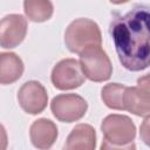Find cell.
I'll list each match as a JSON object with an SVG mask.
<instances>
[{
  "mask_svg": "<svg viewBox=\"0 0 150 150\" xmlns=\"http://www.w3.org/2000/svg\"><path fill=\"white\" fill-rule=\"evenodd\" d=\"M109 32L125 69L141 71L150 66V6L136 4L127 13L116 14Z\"/></svg>",
  "mask_w": 150,
  "mask_h": 150,
  "instance_id": "6da1fadb",
  "label": "cell"
},
{
  "mask_svg": "<svg viewBox=\"0 0 150 150\" xmlns=\"http://www.w3.org/2000/svg\"><path fill=\"white\" fill-rule=\"evenodd\" d=\"M64 43L69 52L80 55L90 47H101V29L98 25L90 19H75L66 28Z\"/></svg>",
  "mask_w": 150,
  "mask_h": 150,
  "instance_id": "7a4b0ae2",
  "label": "cell"
},
{
  "mask_svg": "<svg viewBox=\"0 0 150 150\" xmlns=\"http://www.w3.org/2000/svg\"><path fill=\"white\" fill-rule=\"evenodd\" d=\"M80 64L84 76L93 82L107 81L112 74L110 59L101 47H90L82 52Z\"/></svg>",
  "mask_w": 150,
  "mask_h": 150,
  "instance_id": "3957f363",
  "label": "cell"
},
{
  "mask_svg": "<svg viewBox=\"0 0 150 150\" xmlns=\"http://www.w3.org/2000/svg\"><path fill=\"white\" fill-rule=\"evenodd\" d=\"M104 139L116 145H127L135 139L136 125L129 116L111 114L101 123Z\"/></svg>",
  "mask_w": 150,
  "mask_h": 150,
  "instance_id": "277c9868",
  "label": "cell"
},
{
  "mask_svg": "<svg viewBox=\"0 0 150 150\" xmlns=\"http://www.w3.org/2000/svg\"><path fill=\"white\" fill-rule=\"evenodd\" d=\"M88 109L87 101L77 94H60L50 102V110L56 120L71 123L81 120Z\"/></svg>",
  "mask_w": 150,
  "mask_h": 150,
  "instance_id": "5b68a950",
  "label": "cell"
},
{
  "mask_svg": "<svg viewBox=\"0 0 150 150\" xmlns=\"http://www.w3.org/2000/svg\"><path fill=\"white\" fill-rule=\"evenodd\" d=\"M53 86L59 90H70L83 84L86 76L80 61L75 59H63L57 62L50 75Z\"/></svg>",
  "mask_w": 150,
  "mask_h": 150,
  "instance_id": "8992f818",
  "label": "cell"
},
{
  "mask_svg": "<svg viewBox=\"0 0 150 150\" xmlns=\"http://www.w3.org/2000/svg\"><path fill=\"white\" fill-rule=\"evenodd\" d=\"M18 101L23 111L30 115L41 114L48 103L46 88L39 81L25 82L18 91Z\"/></svg>",
  "mask_w": 150,
  "mask_h": 150,
  "instance_id": "52a82bcc",
  "label": "cell"
},
{
  "mask_svg": "<svg viewBox=\"0 0 150 150\" xmlns=\"http://www.w3.org/2000/svg\"><path fill=\"white\" fill-rule=\"evenodd\" d=\"M27 34V20L21 14H8L1 19L0 45L4 49L19 46Z\"/></svg>",
  "mask_w": 150,
  "mask_h": 150,
  "instance_id": "ba28073f",
  "label": "cell"
},
{
  "mask_svg": "<svg viewBox=\"0 0 150 150\" xmlns=\"http://www.w3.org/2000/svg\"><path fill=\"white\" fill-rule=\"evenodd\" d=\"M29 137L32 144L39 150H48L57 138L56 124L47 118L34 121L29 128Z\"/></svg>",
  "mask_w": 150,
  "mask_h": 150,
  "instance_id": "9c48e42d",
  "label": "cell"
},
{
  "mask_svg": "<svg viewBox=\"0 0 150 150\" xmlns=\"http://www.w3.org/2000/svg\"><path fill=\"white\" fill-rule=\"evenodd\" d=\"M96 131L90 124L80 123L68 135L62 150H95Z\"/></svg>",
  "mask_w": 150,
  "mask_h": 150,
  "instance_id": "30bf717a",
  "label": "cell"
},
{
  "mask_svg": "<svg viewBox=\"0 0 150 150\" xmlns=\"http://www.w3.org/2000/svg\"><path fill=\"white\" fill-rule=\"evenodd\" d=\"M124 110L139 116H150V94L138 87H127L123 95Z\"/></svg>",
  "mask_w": 150,
  "mask_h": 150,
  "instance_id": "8fae6325",
  "label": "cell"
},
{
  "mask_svg": "<svg viewBox=\"0 0 150 150\" xmlns=\"http://www.w3.org/2000/svg\"><path fill=\"white\" fill-rule=\"evenodd\" d=\"M23 62L15 53L0 54V83L11 84L18 81L23 74Z\"/></svg>",
  "mask_w": 150,
  "mask_h": 150,
  "instance_id": "7c38bea8",
  "label": "cell"
},
{
  "mask_svg": "<svg viewBox=\"0 0 150 150\" xmlns=\"http://www.w3.org/2000/svg\"><path fill=\"white\" fill-rule=\"evenodd\" d=\"M26 16L33 22H45L53 15L54 7L48 0H26L23 2Z\"/></svg>",
  "mask_w": 150,
  "mask_h": 150,
  "instance_id": "4fadbf2b",
  "label": "cell"
},
{
  "mask_svg": "<svg viewBox=\"0 0 150 150\" xmlns=\"http://www.w3.org/2000/svg\"><path fill=\"white\" fill-rule=\"evenodd\" d=\"M127 86L121 83H108L101 90V98L103 103L114 110H124L123 95Z\"/></svg>",
  "mask_w": 150,
  "mask_h": 150,
  "instance_id": "5bb4252c",
  "label": "cell"
},
{
  "mask_svg": "<svg viewBox=\"0 0 150 150\" xmlns=\"http://www.w3.org/2000/svg\"><path fill=\"white\" fill-rule=\"evenodd\" d=\"M139 137L145 145L150 148V116H146L139 128Z\"/></svg>",
  "mask_w": 150,
  "mask_h": 150,
  "instance_id": "9a60e30c",
  "label": "cell"
},
{
  "mask_svg": "<svg viewBox=\"0 0 150 150\" xmlns=\"http://www.w3.org/2000/svg\"><path fill=\"white\" fill-rule=\"evenodd\" d=\"M100 150H136V145L134 142H131L127 145H116V144L108 142L107 139H103Z\"/></svg>",
  "mask_w": 150,
  "mask_h": 150,
  "instance_id": "2e32d148",
  "label": "cell"
},
{
  "mask_svg": "<svg viewBox=\"0 0 150 150\" xmlns=\"http://www.w3.org/2000/svg\"><path fill=\"white\" fill-rule=\"evenodd\" d=\"M137 84H138V88L139 89H142L143 91L150 94V74H146L144 76H141L137 80Z\"/></svg>",
  "mask_w": 150,
  "mask_h": 150,
  "instance_id": "e0dca14e",
  "label": "cell"
}]
</instances>
